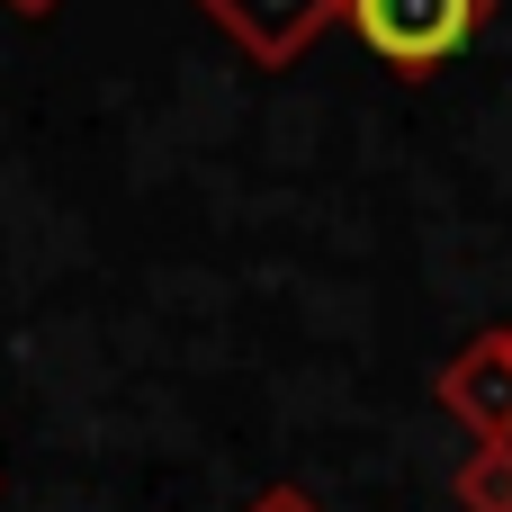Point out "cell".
Segmentation results:
<instances>
[{"mask_svg": "<svg viewBox=\"0 0 512 512\" xmlns=\"http://www.w3.org/2000/svg\"><path fill=\"white\" fill-rule=\"evenodd\" d=\"M198 18L207 27H225V45L243 54V63H261V72H288L333 18H342V0H198Z\"/></svg>", "mask_w": 512, "mask_h": 512, "instance_id": "obj_3", "label": "cell"}, {"mask_svg": "<svg viewBox=\"0 0 512 512\" xmlns=\"http://www.w3.org/2000/svg\"><path fill=\"white\" fill-rule=\"evenodd\" d=\"M0 9H9V18H54L63 0H0Z\"/></svg>", "mask_w": 512, "mask_h": 512, "instance_id": "obj_6", "label": "cell"}, {"mask_svg": "<svg viewBox=\"0 0 512 512\" xmlns=\"http://www.w3.org/2000/svg\"><path fill=\"white\" fill-rule=\"evenodd\" d=\"M486 9H495V0H342L351 36H360L378 63L414 72V81L441 72V63H459V54L477 45Z\"/></svg>", "mask_w": 512, "mask_h": 512, "instance_id": "obj_1", "label": "cell"}, {"mask_svg": "<svg viewBox=\"0 0 512 512\" xmlns=\"http://www.w3.org/2000/svg\"><path fill=\"white\" fill-rule=\"evenodd\" d=\"M459 512H512V441H468V459L450 468Z\"/></svg>", "mask_w": 512, "mask_h": 512, "instance_id": "obj_4", "label": "cell"}, {"mask_svg": "<svg viewBox=\"0 0 512 512\" xmlns=\"http://www.w3.org/2000/svg\"><path fill=\"white\" fill-rule=\"evenodd\" d=\"M243 512H324V495H306L297 477H279V486H261V495H243Z\"/></svg>", "mask_w": 512, "mask_h": 512, "instance_id": "obj_5", "label": "cell"}, {"mask_svg": "<svg viewBox=\"0 0 512 512\" xmlns=\"http://www.w3.org/2000/svg\"><path fill=\"white\" fill-rule=\"evenodd\" d=\"M432 405L468 423V441H512V324L468 333L432 369Z\"/></svg>", "mask_w": 512, "mask_h": 512, "instance_id": "obj_2", "label": "cell"}]
</instances>
